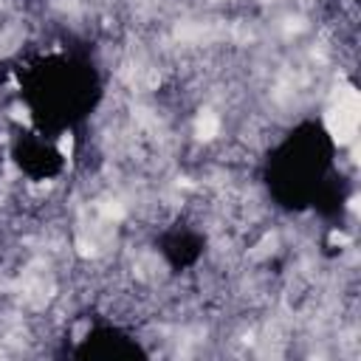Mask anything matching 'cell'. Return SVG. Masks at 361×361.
Instances as JSON below:
<instances>
[{"label":"cell","instance_id":"1","mask_svg":"<svg viewBox=\"0 0 361 361\" xmlns=\"http://www.w3.org/2000/svg\"><path fill=\"white\" fill-rule=\"evenodd\" d=\"M327 127L333 133V138L338 144H350L355 138V127H358V93L353 87L338 90L336 104L330 107L327 116Z\"/></svg>","mask_w":361,"mask_h":361},{"label":"cell","instance_id":"2","mask_svg":"<svg viewBox=\"0 0 361 361\" xmlns=\"http://www.w3.org/2000/svg\"><path fill=\"white\" fill-rule=\"evenodd\" d=\"M217 133H220V118L212 110H203L195 121V135L203 141H212V138H217Z\"/></svg>","mask_w":361,"mask_h":361},{"label":"cell","instance_id":"3","mask_svg":"<svg viewBox=\"0 0 361 361\" xmlns=\"http://www.w3.org/2000/svg\"><path fill=\"white\" fill-rule=\"evenodd\" d=\"M56 149H59L62 158H71L73 155V135L71 133H62L59 141H56Z\"/></svg>","mask_w":361,"mask_h":361}]
</instances>
